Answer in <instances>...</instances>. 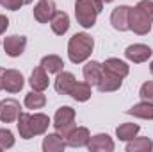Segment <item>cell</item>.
I'll use <instances>...</instances> for the list:
<instances>
[{"label":"cell","mask_w":153,"mask_h":152,"mask_svg":"<svg viewBox=\"0 0 153 152\" xmlns=\"http://www.w3.org/2000/svg\"><path fill=\"white\" fill-rule=\"evenodd\" d=\"M128 29H132L135 34H148L150 29H152V22H150L148 16H144L137 7H130Z\"/></svg>","instance_id":"5b68a950"},{"label":"cell","mask_w":153,"mask_h":152,"mask_svg":"<svg viewBox=\"0 0 153 152\" xmlns=\"http://www.w3.org/2000/svg\"><path fill=\"white\" fill-rule=\"evenodd\" d=\"M139 95H141L146 102H152L153 104V81H148V82H144V84L141 86Z\"/></svg>","instance_id":"f1b7e54d"},{"label":"cell","mask_w":153,"mask_h":152,"mask_svg":"<svg viewBox=\"0 0 153 152\" xmlns=\"http://www.w3.org/2000/svg\"><path fill=\"white\" fill-rule=\"evenodd\" d=\"M7 27H9V20H7V16L0 14V34H4Z\"/></svg>","instance_id":"4dcf8cb0"},{"label":"cell","mask_w":153,"mask_h":152,"mask_svg":"<svg viewBox=\"0 0 153 152\" xmlns=\"http://www.w3.org/2000/svg\"><path fill=\"white\" fill-rule=\"evenodd\" d=\"M25 47H27V38L25 36H9L4 41V50L11 57L22 56L25 52Z\"/></svg>","instance_id":"52a82bcc"},{"label":"cell","mask_w":153,"mask_h":152,"mask_svg":"<svg viewBox=\"0 0 153 152\" xmlns=\"http://www.w3.org/2000/svg\"><path fill=\"white\" fill-rule=\"evenodd\" d=\"M20 109H22V108H20V102H18V100H14V99H5V100H2V102H0V120L5 122V123H11V122L18 120V116L22 113Z\"/></svg>","instance_id":"8992f818"},{"label":"cell","mask_w":153,"mask_h":152,"mask_svg":"<svg viewBox=\"0 0 153 152\" xmlns=\"http://www.w3.org/2000/svg\"><path fill=\"white\" fill-rule=\"evenodd\" d=\"M128 114H134L137 118H144V120H153V104L152 102H139L135 106H132L128 111Z\"/></svg>","instance_id":"7402d4cb"},{"label":"cell","mask_w":153,"mask_h":152,"mask_svg":"<svg viewBox=\"0 0 153 152\" xmlns=\"http://www.w3.org/2000/svg\"><path fill=\"white\" fill-rule=\"evenodd\" d=\"M73 123H75V109L70 108V106H64V108H59L55 118H53V127L59 134H62V138L73 129Z\"/></svg>","instance_id":"277c9868"},{"label":"cell","mask_w":153,"mask_h":152,"mask_svg":"<svg viewBox=\"0 0 153 152\" xmlns=\"http://www.w3.org/2000/svg\"><path fill=\"white\" fill-rule=\"evenodd\" d=\"M103 70L105 72H109V74H112V75H117V77H126L128 75V72H130V68H128V65L125 63V61H121V59H114V57H111V59H107L105 63H103Z\"/></svg>","instance_id":"2e32d148"},{"label":"cell","mask_w":153,"mask_h":152,"mask_svg":"<svg viewBox=\"0 0 153 152\" xmlns=\"http://www.w3.org/2000/svg\"><path fill=\"white\" fill-rule=\"evenodd\" d=\"M4 74H5V68H0V90H4Z\"/></svg>","instance_id":"1f68e13d"},{"label":"cell","mask_w":153,"mask_h":152,"mask_svg":"<svg viewBox=\"0 0 153 152\" xmlns=\"http://www.w3.org/2000/svg\"><path fill=\"white\" fill-rule=\"evenodd\" d=\"M152 48L148 47V45H141V43H137V45H130L126 50H125V56H126V59H130V61H134V63H144V61H148L150 57H152Z\"/></svg>","instance_id":"9c48e42d"},{"label":"cell","mask_w":153,"mask_h":152,"mask_svg":"<svg viewBox=\"0 0 153 152\" xmlns=\"http://www.w3.org/2000/svg\"><path fill=\"white\" fill-rule=\"evenodd\" d=\"M98 90L100 91H116V90H119L121 88V77L117 75H112V74H109V72H105L103 70V74L100 77V81H98Z\"/></svg>","instance_id":"9a60e30c"},{"label":"cell","mask_w":153,"mask_h":152,"mask_svg":"<svg viewBox=\"0 0 153 152\" xmlns=\"http://www.w3.org/2000/svg\"><path fill=\"white\" fill-rule=\"evenodd\" d=\"M93 47H94V41L89 34L85 32H78L73 34L70 43H68V56H70V61L71 63H82L85 61L91 52H93Z\"/></svg>","instance_id":"7a4b0ae2"},{"label":"cell","mask_w":153,"mask_h":152,"mask_svg":"<svg viewBox=\"0 0 153 152\" xmlns=\"http://www.w3.org/2000/svg\"><path fill=\"white\" fill-rule=\"evenodd\" d=\"M102 9H103V2H100V0H76L75 2L76 22L82 27L91 29L96 23V16L102 13Z\"/></svg>","instance_id":"3957f363"},{"label":"cell","mask_w":153,"mask_h":152,"mask_svg":"<svg viewBox=\"0 0 153 152\" xmlns=\"http://www.w3.org/2000/svg\"><path fill=\"white\" fill-rule=\"evenodd\" d=\"M41 66L48 72V74H59L61 70H62V66H64V63H62V59L59 57V56H45L43 59H41Z\"/></svg>","instance_id":"603a6c76"},{"label":"cell","mask_w":153,"mask_h":152,"mask_svg":"<svg viewBox=\"0 0 153 152\" xmlns=\"http://www.w3.org/2000/svg\"><path fill=\"white\" fill-rule=\"evenodd\" d=\"M128 16H130V7L128 5H119L116 7L111 14V23L116 31H128Z\"/></svg>","instance_id":"7c38bea8"},{"label":"cell","mask_w":153,"mask_h":152,"mask_svg":"<svg viewBox=\"0 0 153 152\" xmlns=\"http://www.w3.org/2000/svg\"><path fill=\"white\" fill-rule=\"evenodd\" d=\"M70 97H73L78 102H85L89 97H91V84L87 82H73V86L70 88Z\"/></svg>","instance_id":"ffe728a7"},{"label":"cell","mask_w":153,"mask_h":152,"mask_svg":"<svg viewBox=\"0 0 153 152\" xmlns=\"http://www.w3.org/2000/svg\"><path fill=\"white\" fill-rule=\"evenodd\" d=\"M25 84L23 75L18 70H5L4 74V90H7L9 93H18Z\"/></svg>","instance_id":"8fae6325"},{"label":"cell","mask_w":153,"mask_h":152,"mask_svg":"<svg viewBox=\"0 0 153 152\" xmlns=\"http://www.w3.org/2000/svg\"><path fill=\"white\" fill-rule=\"evenodd\" d=\"M75 82V75L70 74V72H59V75L55 79V91L61 93V95H68L70 93V88L73 86Z\"/></svg>","instance_id":"d6986e66"},{"label":"cell","mask_w":153,"mask_h":152,"mask_svg":"<svg viewBox=\"0 0 153 152\" xmlns=\"http://www.w3.org/2000/svg\"><path fill=\"white\" fill-rule=\"evenodd\" d=\"M55 14V2L53 0H39L38 5L34 7V18L39 23H46Z\"/></svg>","instance_id":"30bf717a"},{"label":"cell","mask_w":153,"mask_h":152,"mask_svg":"<svg viewBox=\"0 0 153 152\" xmlns=\"http://www.w3.org/2000/svg\"><path fill=\"white\" fill-rule=\"evenodd\" d=\"M153 149V141L150 138H137L126 145V152H150Z\"/></svg>","instance_id":"484cf974"},{"label":"cell","mask_w":153,"mask_h":152,"mask_svg":"<svg viewBox=\"0 0 153 152\" xmlns=\"http://www.w3.org/2000/svg\"><path fill=\"white\" fill-rule=\"evenodd\" d=\"M13 145H14L13 132L7 131V129H0V150H4V149H11Z\"/></svg>","instance_id":"4316f807"},{"label":"cell","mask_w":153,"mask_h":152,"mask_svg":"<svg viewBox=\"0 0 153 152\" xmlns=\"http://www.w3.org/2000/svg\"><path fill=\"white\" fill-rule=\"evenodd\" d=\"M30 86H32V90H36V91H43V90H46L48 88V75H46V70L39 65L38 68H34V72H32V75H30Z\"/></svg>","instance_id":"ac0fdd59"},{"label":"cell","mask_w":153,"mask_h":152,"mask_svg":"<svg viewBox=\"0 0 153 152\" xmlns=\"http://www.w3.org/2000/svg\"><path fill=\"white\" fill-rule=\"evenodd\" d=\"M135 7H137L144 16H148V20L153 23V0H141Z\"/></svg>","instance_id":"83f0119b"},{"label":"cell","mask_w":153,"mask_h":152,"mask_svg":"<svg viewBox=\"0 0 153 152\" xmlns=\"http://www.w3.org/2000/svg\"><path fill=\"white\" fill-rule=\"evenodd\" d=\"M87 149L91 152H112L114 150V141L109 134H96L89 138Z\"/></svg>","instance_id":"ba28073f"},{"label":"cell","mask_w":153,"mask_h":152,"mask_svg":"<svg viewBox=\"0 0 153 152\" xmlns=\"http://www.w3.org/2000/svg\"><path fill=\"white\" fill-rule=\"evenodd\" d=\"M23 2H25V4H30V2H32V0H23Z\"/></svg>","instance_id":"e575fe53"},{"label":"cell","mask_w":153,"mask_h":152,"mask_svg":"<svg viewBox=\"0 0 153 152\" xmlns=\"http://www.w3.org/2000/svg\"><path fill=\"white\" fill-rule=\"evenodd\" d=\"M48 125H50V118L43 113H20L18 116V132L25 140H30L32 136L46 132Z\"/></svg>","instance_id":"6da1fadb"},{"label":"cell","mask_w":153,"mask_h":152,"mask_svg":"<svg viewBox=\"0 0 153 152\" xmlns=\"http://www.w3.org/2000/svg\"><path fill=\"white\" fill-rule=\"evenodd\" d=\"M46 104V97L41 93V91H30L27 97H25V106L29 109H41L43 106Z\"/></svg>","instance_id":"d4e9b609"},{"label":"cell","mask_w":153,"mask_h":152,"mask_svg":"<svg viewBox=\"0 0 153 152\" xmlns=\"http://www.w3.org/2000/svg\"><path fill=\"white\" fill-rule=\"evenodd\" d=\"M25 2L23 0H0V5H4L5 9H11V11H18Z\"/></svg>","instance_id":"f546056e"},{"label":"cell","mask_w":153,"mask_h":152,"mask_svg":"<svg viewBox=\"0 0 153 152\" xmlns=\"http://www.w3.org/2000/svg\"><path fill=\"white\" fill-rule=\"evenodd\" d=\"M102 74H103V65H100L98 61H89V63L84 66V79H85V82L91 84V86L98 84Z\"/></svg>","instance_id":"5bb4252c"},{"label":"cell","mask_w":153,"mask_h":152,"mask_svg":"<svg viewBox=\"0 0 153 152\" xmlns=\"http://www.w3.org/2000/svg\"><path fill=\"white\" fill-rule=\"evenodd\" d=\"M64 138H66V145H70V147H84V145H87L91 136L85 127H73Z\"/></svg>","instance_id":"4fadbf2b"},{"label":"cell","mask_w":153,"mask_h":152,"mask_svg":"<svg viewBox=\"0 0 153 152\" xmlns=\"http://www.w3.org/2000/svg\"><path fill=\"white\" fill-rule=\"evenodd\" d=\"M50 25H52V31L57 34V36H62L68 29H70V18H68V14L66 13H62V11H55V14L52 16V20H50Z\"/></svg>","instance_id":"e0dca14e"},{"label":"cell","mask_w":153,"mask_h":152,"mask_svg":"<svg viewBox=\"0 0 153 152\" xmlns=\"http://www.w3.org/2000/svg\"><path fill=\"white\" fill-rule=\"evenodd\" d=\"M137 132H139V125H137V123H121V125L116 129L117 138L123 140V141H130V140H134Z\"/></svg>","instance_id":"cb8c5ba5"},{"label":"cell","mask_w":153,"mask_h":152,"mask_svg":"<svg viewBox=\"0 0 153 152\" xmlns=\"http://www.w3.org/2000/svg\"><path fill=\"white\" fill-rule=\"evenodd\" d=\"M100 2H103V4H107V2H112V0H100Z\"/></svg>","instance_id":"836d02e7"},{"label":"cell","mask_w":153,"mask_h":152,"mask_svg":"<svg viewBox=\"0 0 153 152\" xmlns=\"http://www.w3.org/2000/svg\"><path fill=\"white\" fill-rule=\"evenodd\" d=\"M150 72L153 74V61H152V65H150Z\"/></svg>","instance_id":"d6a6232c"},{"label":"cell","mask_w":153,"mask_h":152,"mask_svg":"<svg viewBox=\"0 0 153 152\" xmlns=\"http://www.w3.org/2000/svg\"><path fill=\"white\" fill-rule=\"evenodd\" d=\"M64 147H66V141L59 134H48L43 140V150L45 152H61L64 150Z\"/></svg>","instance_id":"44dd1931"}]
</instances>
